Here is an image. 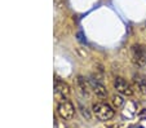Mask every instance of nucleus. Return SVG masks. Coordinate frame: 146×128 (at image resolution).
Segmentation results:
<instances>
[{
	"mask_svg": "<svg viewBox=\"0 0 146 128\" xmlns=\"http://www.w3.org/2000/svg\"><path fill=\"white\" fill-rule=\"evenodd\" d=\"M57 114L65 120H71L75 115V106L67 98H62L57 103Z\"/></svg>",
	"mask_w": 146,
	"mask_h": 128,
	"instance_id": "nucleus-3",
	"label": "nucleus"
},
{
	"mask_svg": "<svg viewBox=\"0 0 146 128\" xmlns=\"http://www.w3.org/2000/svg\"><path fill=\"white\" fill-rule=\"evenodd\" d=\"M114 88L115 91L121 96H132L133 95V88L129 83H128L125 79L120 78V76H116L114 79Z\"/></svg>",
	"mask_w": 146,
	"mask_h": 128,
	"instance_id": "nucleus-4",
	"label": "nucleus"
},
{
	"mask_svg": "<svg viewBox=\"0 0 146 128\" xmlns=\"http://www.w3.org/2000/svg\"><path fill=\"white\" fill-rule=\"evenodd\" d=\"M113 103H114V106H116V107H120V106L124 103V100H121V97H119V96H115V97L113 98Z\"/></svg>",
	"mask_w": 146,
	"mask_h": 128,
	"instance_id": "nucleus-8",
	"label": "nucleus"
},
{
	"mask_svg": "<svg viewBox=\"0 0 146 128\" xmlns=\"http://www.w3.org/2000/svg\"><path fill=\"white\" fill-rule=\"evenodd\" d=\"M54 92L57 93V95L62 96V97H67L69 93H70V87L67 86V83H65L64 80H61V79H56Z\"/></svg>",
	"mask_w": 146,
	"mask_h": 128,
	"instance_id": "nucleus-6",
	"label": "nucleus"
},
{
	"mask_svg": "<svg viewBox=\"0 0 146 128\" xmlns=\"http://www.w3.org/2000/svg\"><path fill=\"white\" fill-rule=\"evenodd\" d=\"M92 111H93V115L97 118L98 120H110L111 118L115 114V110H114L113 106H110L106 102H97L93 105L92 107Z\"/></svg>",
	"mask_w": 146,
	"mask_h": 128,
	"instance_id": "nucleus-1",
	"label": "nucleus"
},
{
	"mask_svg": "<svg viewBox=\"0 0 146 128\" xmlns=\"http://www.w3.org/2000/svg\"><path fill=\"white\" fill-rule=\"evenodd\" d=\"M89 86L93 89V92L96 93L98 97H106L108 96V91H106L105 86L96 78H91L89 79Z\"/></svg>",
	"mask_w": 146,
	"mask_h": 128,
	"instance_id": "nucleus-5",
	"label": "nucleus"
},
{
	"mask_svg": "<svg viewBox=\"0 0 146 128\" xmlns=\"http://www.w3.org/2000/svg\"><path fill=\"white\" fill-rule=\"evenodd\" d=\"M78 84H79V87L82 88V92L84 93V95H87V93H88V84H87L86 79L79 76V78H78Z\"/></svg>",
	"mask_w": 146,
	"mask_h": 128,
	"instance_id": "nucleus-7",
	"label": "nucleus"
},
{
	"mask_svg": "<svg viewBox=\"0 0 146 128\" xmlns=\"http://www.w3.org/2000/svg\"><path fill=\"white\" fill-rule=\"evenodd\" d=\"M131 57L135 66L146 67V47L142 44H133L131 47Z\"/></svg>",
	"mask_w": 146,
	"mask_h": 128,
	"instance_id": "nucleus-2",
	"label": "nucleus"
}]
</instances>
